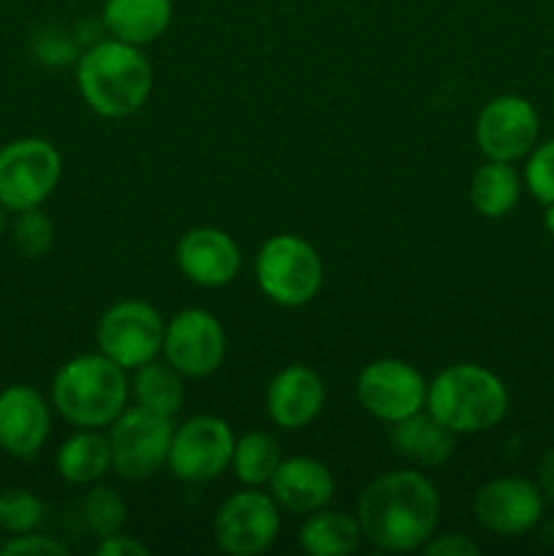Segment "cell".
<instances>
[{
	"instance_id": "36",
	"label": "cell",
	"mask_w": 554,
	"mask_h": 556,
	"mask_svg": "<svg viewBox=\"0 0 554 556\" xmlns=\"http://www.w3.org/2000/svg\"><path fill=\"white\" fill-rule=\"evenodd\" d=\"M5 212H9V210H5V206L0 204V233H3V228H5Z\"/></svg>"
},
{
	"instance_id": "7",
	"label": "cell",
	"mask_w": 554,
	"mask_h": 556,
	"mask_svg": "<svg viewBox=\"0 0 554 556\" xmlns=\"http://www.w3.org/2000/svg\"><path fill=\"white\" fill-rule=\"evenodd\" d=\"M63 157L52 141L27 136L0 150V204L9 212L41 206L54 193Z\"/></svg>"
},
{
	"instance_id": "27",
	"label": "cell",
	"mask_w": 554,
	"mask_h": 556,
	"mask_svg": "<svg viewBox=\"0 0 554 556\" xmlns=\"http://www.w3.org/2000/svg\"><path fill=\"white\" fill-rule=\"evenodd\" d=\"M43 514H47L43 503L27 489H9L0 494V530L3 532H11V535L36 532Z\"/></svg>"
},
{
	"instance_id": "1",
	"label": "cell",
	"mask_w": 554,
	"mask_h": 556,
	"mask_svg": "<svg viewBox=\"0 0 554 556\" xmlns=\"http://www.w3.org/2000/svg\"><path fill=\"white\" fill-rule=\"evenodd\" d=\"M440 497L418 470H391L362 492L356 519L362 535L383 552H418L435 535Z\"/></svg>"
},
{
	"instance_id": "18",
	"label": "cell",
	"mask_w": 554,
	"mask_h": 556,
	"mask_svg": "<svg viewBox=\"0 0 554 556\" xmlns=\"http://www.w3.org/2000/svg\"><path fill=\"white\" fill-rule=\"evenodd\" d=\"M269 494L277 508L288 514H315L335 497V476L329 467L310 456L282 459L269 481Z\"/></svg>"
},
{
	"instance_id": "13",
	"label": "cell",
	"mask_w": 554,
	"mask_h": 556,
	"mask_svg": "<svg viewBox=\"0 0 554 556\" xmlns=\"http://www.w3.org/2000/svg\"><path fill=\"white\" fill-rule=\"evenodd\" d=\"M538 112L527 98L498 96L481 109L476 119V144L487 161L516 163L530 155L538 141Z\"/></svg>"
},
{
	"instance_id": "10",
	"label": "cell",
	"mask_w": 554,
	"mask_h": 556,
	"mask_svg": "<svg viewBox=\"0 0 554 556\" xmlns=\"http://www.w3.org/2000/svg\"><path fill=\"white\" fill-rule=\"evenodd\" d=\"M427 389L424 375L402 358H375L358 372L356 400L378 421L396 424L427 407Z\"/></svg>"
},
{
	"instance_id": "2",
	"label": "cell",
	"mask_w": 554,
	"mask_h": 556,
	"mask_svg": "<svg viewBox=\"0 0 554 556\" xmlns=\"http://www.w3.org/2000/svg\"><path fill=\"white\" fill-rule=\"evenodd\" d=\"M76 85L96 114L123 119L139 112L152 92V65L134 43L96 41L76 60Z\"/></svg>"
},
{
	"instance_id": "26",
	"label": "cell",
	"mask_w": 554,
	"mask_h": 556,
	"mask_svg": "<svg viewBox=\"0 0 554 556\" xmlns=\"http://www.w3.org/2000/svg\"><path fill=\"white\" fill-rule=\"evenodd\" d=\"M81 510H85L87 527H90L98 541L114 535V532H123L125 516H128L125 500L112 486H92L87 492Z\"/></svg>"
},
{
	"instance_id": "25",
	"label": "cell",
	"mask_w": 554,
	"mask_h": 556,
	"mask_svg": "<svg viewBox=\"0 0 554 556\" xmlns=\"http://www.w3.org/2000/svg\"><path fill=\"white\" fill-rule=\"evenodd\" d=\"M280 445L266 432H248L234 443L231 470L244 486H269L272 476L280 467Z\"/></svg>"
},
{
	"instance_id": "9",
	"label": "cell",
	"mask_w": 554,
	"mask_h": 556,
	"mask_svg": "<svg viewBox=\"0 0 554 556\" xmlns=\"http://www.w3.org/2000/svg\"><path fill=\"white\" fill-rule=\"evenodd\" d=\"M234 432L223 418L193 416L174 427L168 470L185 483H206L231 467Z\"/></svg>"
},
{
	"instance_id": "5",
	"label": "cell",
	"mask_w": 554,
	"mask_h": 556,
	"mask_svg": "<svg viewBox=\"0 0 554 556\" xmlns=\"http://www.w3.org/2000/svg\"><path fill=\"white\" fill-rule=\"evenodd\" d=\"M255 280L277 307H304L324 286V261L307 239L297 233H277L261 244Z\"/></svg>"
},
{
	"instance_id": "30",
	"label": "cell",
	"mask_w": 554,
	"mask_h": 556,
	"mask_svg": "<svg viewBox=\"0 0 554 556\" xmlns=\"http://www.w3.org/2000/svg\"><path fill=\"white\" fill-rule=\"evenodd\" d=\"M33 54L47 65H65L76 60V41L63 30H41L33 38Z\"/></svg>"
},
{
	"instance_id": "4",
	"label": "cell",
	"mask_w": 554,
	"mask_h": 556,
	"mask_svg": "<svg viewBox=\"0 0 554 556\" xmlns=\"http://www.w3.org/2000/svg\"><path fill=\"white\" fill-rule=\"evenodd\" d=\"M427 410L454 434L489 432L508 413V389L481 364H451L429 383Z\"/></svg>"
},
{
	"instance_id": "29",
	"label": "cell",
	"mask_w": 554,
	"mask_h": 556,
	"mask_svg": "<svg viewBox=\"0 0 554 556\" xmlns=\"http://www.w3.org/2000/svg\"><path fill=\"white\" fill-rule=\"evenodd\" d=\"M525 182L532 199L541 201L543 206L554 204V139L532 147L527 157Z\"/></svg>"
},
{
	"instance_id": "20",
	"label": "cell",
	"mask_w": 554,
	"mask_h": 556,
	"mask_svg": "<svg viewBox=\"0 0 554 556\" xmlns=\"http://www.w3.org/2000/svg\"><path fill=\"white\" fill-rule=\"evenodd\" d=\"M454 438L456 434L445 429L427 407L391 424V445H394V451L418 467L445 465L454 454Z\"/></svg>"
},
{
	"instance_id": "33",
	"label": "cell",
	"mask_w": 554,
	"mask_h": 556,
	"mask_svg": "<svg viewBox=\"0 0 554 556\" xmlns=\"http://www.w3.org/2000/svg\"><path fill=\"white\" fill-rule=\"evenodd\" d=\"M98 554L101 556H147L150 548L144 543H139L136 538L123 535V532H114V535L101 538L98 543Z\"/></svg>"
},
{
	"instance_id": "8",
	"label": "cell",
	"mask_w": 554,
	"mask_h": 556,
	"mask_svg": "<svg viewBox=\"0 0 554 556\" xmlns=\"http://www.w3.org/2000/svg\"><path fill=\"white\" fill-rule=\"evenodd\" d=\"M163 331H166V324L152 304L125 299L101 315L96 342L98 351L114 364L123 369H139L141 364L163 353Z\"/></svg>"
},
{
	"instance_id": "21",
	"label": "cell",
	"mask_w": 554,
	"mask_h": 556,
	"mask_svg": "<svg viewBox=\"0 0 554 556\" xmlns=\"http://www.w3.org/2000/svg\"><path fill=\"white\" fill-rule=\"evenodd\" d=\"M54 465H58V476L74 486L98 483L112 470L109 434H101L98 429H79L60 445Z\"/></svg>"
},
{
	"instance_id": "6",
	"label": "cell",
	"mask_w": 554,
	"mask_h": 556,
	"mask_svg": "<svg viewBox=\"0 0 554 556\" xmlns=\"http://www.w3.org/2000/svg\"><path fill=\"white\" fill-rule=\"evenodd\" d=\"M174 424L172 416L147 410L134 405L125 407L109 427V445H112V470L128 481L155 476L168 465Z\"/></svg>"
},
{
	"instance_id": "17",
	"label": "cell",
	"mask_w": 554,
	"mask_h": 556,
	"mask_svg": "<svg viewBox=\"0 0 554 556\" xmlns=\"http://www.w3.org/2000/svg\"><path fill=\"white\" fill-rule=\"evenodd\" d=\"M326 402V386L313 367L291 364L269 380L266 413L280 429H304L320 416Z\"/></svg>"
},
{
	"instance_id": "24",
	"label": "cell",
	"mask_w": 554,
	"mask_h": 556,
	"mask_svg": "<svg viewBox=\"0 0 554 556\" xmlns=\"http://www.w3.org/2000/svg\"><path fill=\"white\" fill-rule=\"evenodd\" d=\"M134 383V396L136 405L147 407V410L163 413V416H177L182 410L185 402V386L182 375L172 367V364L161 362H147L136 369Z\"/></svg>"
},
{
	"instance_id": "11",
	"label": "cell",
	"mask_w": 554,
	"mask_h": 556,
	"mask_svg": "<svg viewBox=\"0 0 554 556\" xmlns=\"http://www.w3.org/2000/svg\"><path fill=\"white\" fill-rule=\"evenodd\" d=\"M272 494L255 492L248 486L244 492L231 494L217 508L212 521V535L221 552L231 556L264 554L280 532V514Z\"/></svg>"
},
{
	"instance_id": "28",
	"label": "cell",
	"mask_w": 554,
	"mask_h": 556,
	"mask_svg": "<svg viewBox=\"0 0 554 556\" xmlns=\"http://www.w3.org/2000/svg\"><path fill=\"white\" fill-rule=\"evenodd\" d=\"M14 242L27 258H38V255L49 253L54 242V226L38 206L33 210L16 212L14 223Z\"/></svg>"
},
{
	"instance_id": "32",
	"label": "cell",
	"mask_w": 554,
	"mask_h": 556,
	"mask_svg": "<svg viewBox=\"0 0 554 556\" xmlns=\"http://www.w3.org/2000/svg\"><path fill=\"white\" fill-rule=\"evenodd\" d=\"M421 552L427 556H478L481 546L462 532H451V535L429 538Z\"/></svg>"
},
{
	"instance_id": "23",
	"label": "cell",
	"mask_w": 554,
	"mask_h": 556,
	"mask_svg": "<svg viewBox=\"0 0 554 556\" xmlns=\"http://www.w3.org/2000/svg\"><path fill=\"white\" fill-rule=\"evenodd\" d=\"M521 195V179L505 161H487L470 182V201L483 217H505Z\"/></svg>"
},
{
	"instance_id": "3",
	"label": "cell",
	"mask_w": 554,
	"mask_h": 556,
	"mask_svg": "<svg viewBox=\"0 0 554 556\" xmlns=\"http://www.w3.org/2000/svg\"><path fill=\"white\" fill-rule=\"evenodd\" d=\"M130 383L125 369L98 353L71 358L52 380V405L71 427L103 429L125 410Z\"/></svg>"
},
{
	"instance_id": "31",
	"label": "cell",
	"mask_w": 554,
	"mask_h": 556,
	"mask_svg": "<svg viewBox=\"0 0 554 556\" xmlns=\"http://www.w3.org/2000/svg\"><path fill=\"white\" fill-rule=\"evenodd\" d=\"M3 556H63L68 548L60 541L49 535H36V532H25V535H14L3 548Z\"/></svg>"
},
{
	"instance_id": "34",
	"label": "cell",
	"mask_w": 554,
	"mask_h": 556,
	"mask_svg": "<svg viewBox=\"0 0 554 556\" xmlns=\"http://www.w3.org/2000/svg\"><path fill=\"white\" fill-rule=\"evenodd\" d=\"M538 489H541L543 500L554 503V448H549L538 462Z\"/></svg>"
},
{
	"instance_id": "16",
	"label": "cell",
	"mask_w": 554,
	"mask_h": 556,
	"mask_svg": "<svg viewBox=\"0 0 554 556\" xmlns=\"http://www.w3.org/2000/svg\"><path fill=\"white\" fill-rule=\"evenodd\" d=\"M52 429L49 405L30 386H9L0 391V448L14 459H33L43 448Z\"/></svg>"
},
{
	"instance_id": "12",
	"label": "cell",
	"mask_w": 554,
	"mask_h": 556,
	"mask_svg": "<svg viewBox=\"0 0 554 556\" xmlns=\"http://www.w3.org/2000/svg\"><path fill=\"white\" fill-rule=\"evenodd\" d=\"M163 356L182 378H206L226 356L221 320L199 307L179 309L163 331Z\"/></svg>"
},
{
	"instance_id": "19",
	"label": "cell",
	"mask_w": 554,
	"mask_h": 556,
	"mask_svg": "<svg viewBox=\"0 0 554 556\" xmlns=\"http://www.w3.org/2000/svg\"><path fill=\"white\" fill-rule=\"evenodd\" d=\"M174 16L172 0H106L103 27L112 38L134 47H147L168 30Z\"/></svg>"
},
{
	"instance_id": "22",
	"label": "cell",
	"mask_w": 554,
	"mask_h": 556,
	"mask_svg": "<svg viewBox=\"0 0 554 556\" xmlns=\"http://www.w3.org/2000/svg\"><path fill=\"white\" fill-rule=\"evenodd\" d=\"M362 538V525L356 516L320 508L304 519L299 530V546L310 556H348L356 552Z\"/></svg>"
},
{
	"instance_id": "15",
	"label": "cell",
	"mask_w": 554,
	"mask_h": 556,
	"mask_svg": "<svg viewBox=\"0 0 554 556\" xmlns=\"http://www.w3.org/2000/svg\"><path fill=\"white\" fill-rule=\"evenodd\" d=\"M177 266L193 286L223 288L239 275L242 253L234 237L212 226L190 228L177 242Z\"/></svg>"
},
{
	"instance_id": "14",
	"label": "cell",
	"mask_w": 554,
	"mask_h": 556,
	"mask_svg": "<svg viewBox=\"0 0 554 556\" xmlns=\"http://www.w3.org/2000/svg\"><path fill=\"white\" fill-rule=\"evenodd\" d=\"M478 525L498 535H525L541 521L543 494L527 478H494L473 497Z\"/></svg>"
},
{
	"instance_id": "35",
	"label": "cell",
	"mask_w": 554,
	"mask_h": 556,
	"mask_svg": "<svg viewBox=\"0 0 554 556\" xmlns=\"http://www.w3.org/2000/svg\"><path fill=\"white\" fill-rule=\"evenodd\" d=\"M543 226L554 237V204H546V212H543Z\"/></svg>"
}]
</instances>
